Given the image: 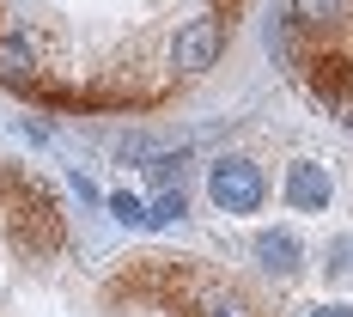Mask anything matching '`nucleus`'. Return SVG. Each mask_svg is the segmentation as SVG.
<instances>
[{
    "mask_svg": "<svg viewBox=\"0 0 353 317\" xmlns=\"http://www.w3.org/2000/svg\"><path fill=\"white\" fill-rule=\"evenodd\" d=\"M0 189H6V208H12V238L31 250V256H55L61 238H68V226H61V213L49 202V189L37 177H25V171H6Z\"/></svg>",
    "mask_w": 353,
    "mask_h": 317,
    "instance_id": "nucleus-1",
    "label": "nucleus"
},
{
    "mask_svg": "<svg viewBox=\"0 0 353 317\" xmlns=\"http://www.w3.org/2000/svg\"><path fill=\"white\" fill-rule=\"evenodd\" d=\"M208 195L219 213H256L262 208V195H268V177H262V165L256 159H219V165H208Z\"/></svg>",
    "mask_w": 353,
    "mask_h": 317,
    "instance_id": "nucleus-2",
    "label": "nucleus"
},
{
    "mask_svg": "<svg viewBox=\"0 0 353 317\" xmlns=\"http://www.w3.org/2000/svg\"><path fill=\"white\" fill-rule=\"evenodd\" d=\"M219 55H225V19H219V12H201V19H189V25L171 37V68L189 73V79L219 68Z\"/></svg>",
    "mask_w": 353,
    "mask_h": 317,
    "instance_id": "nucleus-3",
    "label": "nucleus"
},
{
    "mask_svg": "<svg viewBox=\"0 0 353 317\" xmlns=\"http://www.w3.org/2000/svg\"><path fill=\"white\" fill-rule=\"evenodd\" d=\"M286 202L299 213H323L329 208V171L311 165V159H292V165H286Z\"/></svg>",
    "mask_w": 353,
    "mask_h": 317,
    "instance_id": "nucleus-4",
    "label": "nucleus"
},
{
    "mask_svg": "<svg viewBox=\"0 0 353 317\" xmlns=\"http://www.w3.org/2000/svg\"><path fill=\"white\" fill-rule=\"evenodd\" d=\"M311 92H317L323 104H341V98L353 92V55L347 49H329V55L311 61Z\"/></svg>",
    "mask_w": 353,
    "mask_h": 317,
    "instance_id": "nucleus-5",
    "label": "nucleus"
},
{
    "mask_svg": "<svg viewBox=\"0 0 353 317\" xmlns=\"http://www.w3.org/2000/svg\"><path fill=\"white\" fill-rule=\"evenodd\" d=\"M0 86L19 92V98L37 92V61H31V49H25V37H0Z\"/></svg>",
    "mask_w": 353,
    "mask_h": 317,
    "instance_id": "nucleus-6",
    "label": "nucleus"
},
{
    "mask_svg": "<svg viewBox=\"0 0 353 317\" xmlns=\"http://www.w3.org/2000/svg\"><path fill=\"white\" fill-rule=\"evenodd\" d=\"M183 317H256V311H250L244 293H232V287H195L183 299Z\"/></svg>",
    "mask_w": 353,
    "mask_h": 317,
    "instance_id": "nucleus-7",
    "label": "nucleus"
},
{
    "mask_svg": "<svg viewBox=\"0 0 353 317\" xmlns=\"http://www.w3.org/2000/svg\"><path fill=\"white\" fill-rule=\"evenodd\" d=\"M256 256H262V269H268V275H299L305 244H299L292 232H262V238H256Z\"/></svg>",
    "mask_w": 353,
    "mask_h": 317,
    "instance_id": "nucleus-8",
    "label": "nucleus"
},
{
    "mask_svg": "<svg viewBox=\"0 0 353 317\" xmlns=\"http://www.w3.org/2000/svg\"><path fill=\"white\" fill-rule=\"evenodd\" d=\"M292 19H299L305 31H329V25L347 19V0H292Z\"/></svg>",
    "mask_w": 353,
    "mask_h": 317,
    "instance_id": "nucleus-9",
    "label": "nucleus"
},
{
    "mask_svg": "<svg viewBox=\"0 0 353 317\" xmlns=\"http://www.w3.org/2000/svg\"><path fill=\"white\" fill-rule=\"evenodd\" d=\"M183 213H189V202H183V189H165V195H159V202L146 208V226H152V232H165V226H176Z\"/></svg>",
    "mask_w": 353,
    "mask_h": 317,
    "instance_id": "nucleus-10",
    "label": "nucleus"
},
{
    "mask_svg": "<svg viewBox=\"0 0 353 317\" xmlns=\"http://www.w3.org/2000/svg\"><path fill=\"white\" fill-rule=\"evenodd\" d=\"M110 213H116L122 226H146V202H141V195H128V189H122V195H110Z\"/></svg>",
    "mask_w": 353,
    "mask_h": 317,
    "instance_id": "nucleus-11",
    "label": "nucleus"
},
{
    "mask_svg": "<svg viewBox=\"0 0 353 317\" xmlns=\"http://www.w3.org/2000/svg\"><path fill=\"white\" fill-rule=\"evenodd\" d=\"M152 153H159V146L146 141V135H122V141H116V159H122V165H146Z\"/></svg>",
    "mask_w": 353,
    "mask_h": 317,
    "instance_id": "nucleus-12",
    "label": "nucleus"
},
{
    "mask_svg": "<svg viewBox=\"0 0 353 317\" xmlns=\"http://www.w3.org/2000/svg\"><path fill=\"white\" fill-rule=\"evenodd\" d=\"M329 275H353V244H347V238L329 244Z\"/></svg>",
    "mask_w": 353,
    "mask_h": 317,
    "instance_id": "nucleus-13",
    "label": "nucleus"
},
{
    "mask_svg": "<svg viewBox=\"0 0 353 317\" xmlns=\"http://www.w3.org/2000/svg\"><path fill=\"white\" fill-rule=\"evenodd\" d=\"M268 49H274L281 61H292V31H286L281 19H268Z\"/></svg>",
    "mask_w": 353,
    "mask_h": 317,
    "instance_id": "nucleus-14",
    "label": "nucleus"
},
{
    "mask_svg": "<svg viewBox=\"0 0 353 317\" xmlns=\"http://www.w3.org/2000/svg\"><path fill=\"white\" fill-rule=\"evenodd\" d=\"M311 317H353L347 305H311Z\"/></svg>",
    "mask_w": 353,
    "mask_h": 317,
    "instance_id": "nucleus-15",
    "label": "nucleus"
},
{
    "mask_svg": "<svg viewBox=\"0 0 353 317\" xmlns=\"http://www.w3.org/2000/svg\"><path fill=\"white\" fill-rule=\"evenodd\" d=\"M335 110H341V122H347V128H353V92H347V98H341V104H335Z\"/></svg>",
    "mask_w": 353,
    "mask_h": 317,
    "instance_id": "nucleus-16",
    "label": "nucleus"
},
{
    "mask_svg": "<svg viewBox=\"0 0 353 317\" xmlns=\"http://www.w3.org/2000/svg\"><path fill=\"white\" fill-rule=\"evenodd\" d=\"M0 177H6V165H0Z\"/></svg>",
    "mask_w": 353,
    "mask_h": 317,
    "instance_id": "nucleus-17",
    "label": "nucleus"
},
{
    "mask_svg": "<svg viewBox=\"0 0 353 317\" xmlns=\"http://www.w3.org/2000/svg\"><path fill=\"white\" fill-rule=\"evenodd\" d=\"M225 6H232V0H225Z\"/></svg>",
    "mask_w": 353,
    "mask_h": 317,
    "instance_id": "nucleus-18",
    "label": "nucleus"
}]
</instances>
